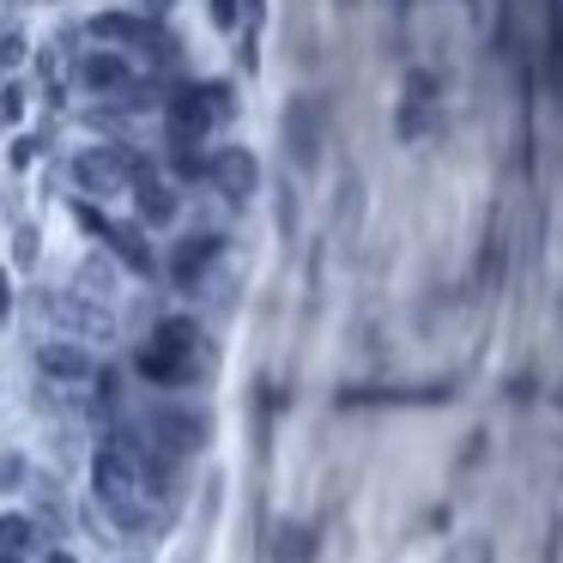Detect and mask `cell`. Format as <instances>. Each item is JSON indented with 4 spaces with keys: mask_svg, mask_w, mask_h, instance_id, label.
I'll list each match as a JSON object with an SVG mask.
<instances>
[{
    "mask_svg": "<svg viewBox=\"0 0 563 563\" xmlns=\"http://www.w3.org/2000/svg\"><path fill=\"white\" fill-rule=\"evenodd\" d=\"M170 7H176V0H140V13H152V19H158V13H170Z\"/></svg>",
    "mask_w": 563,
    "mask_h": 563,
    "instance_id": "cell-19",
    "label": "cell"
},
{
    "mask_svg": "<svg viewBox=\"0 0 563 563\" xmlns=\"http://www.w3.org/2000/svg\"><path fill=\"white\" fill-rule=\"evenodd\" d=\"M0 490H7V497H19V490H31V461L25 454H0Z\"/></svg>",
    "mask_w": 563,
    "mask_h": 563,
    "instance_id": "cell-16",
    "label": "cell"
},
{
    "mask_svg": "<svg viewBox=\"0 0 563 563\" xmlns=\"http://www.w3.org/2000/svg\"><path fill=\"white\" fill-rule=\"evenodd\" d=\"M140 454L128 449V442H98V454H91V490H98V503H103V515L110 521H122L128 533H140L146 527V509H140Z\"/></svg>",
    "mask_w": 563,
    "mask_h": 563,
    "instance_id": "cell-1",
    "label": "cell"
},
{
    "mask_svg": "<svg viewBox=\"0 0 563 563\" xmlns=\"http://www.w3.org/2000/svg\"><path fill=\"white\" fill-rule=\"evenodd\" d=\"M219 255H224V236L219 231H188L183 243H170V255H164V279H170L176 291H195Z\"/></svg>",
    "mask_w": 563,
    "mask_h": 563,
    "instance_id": "cell-7",
    "label": "cell"
},
{
    "mask_svg": "<svg viewBox=\"0 0 563 563\" xmlns=\"http://www.w3.org/2000/svg\"><path fill=\"white\" fill-rule=\"evenodd\" d=\"M91 37L110 43V49H152L158 62H176V43L152 25V13H98L91 19Z\"/></svg>",
    "mask_w": 563,
    "mask_h": 563,
    "instance_id": "cell-5",
    "label": "cell"
},
{
    "mask_svg": "<svg viewBox=\"0 0 563 563\" xmlns=\"http://www.w3.org/2000/svg\"><path fill=\"white\" fill-rule=\"evenodd\" d=\"M195 352H200V328L188 316H170L152 328V345L140 352V369H146L152 382H170V388H183L188 376H195Z\"/></svg>",
    "mask_w": 563,
    "mask_h": 563,
    "instance_id": "cell-2",
    "label": "cell"
},
{
    "mask_svg": "<svg viewBox=\"0 0 563 563\" xmlns=\"http://www.w3.org/2000/svg\"><path fill=\"white\" fill-rule=\"evenodd\" d=\"M285 146H291L297 164H316V152H321V115H316V103H309V98H297L291 110H285Z\"/></svg>",
    "mask_w": 563,
    "mask_h": 563,
    "instance_id": "cell-13",
    "label": "cell"
},
{
    "mask_svg": "<svg viewBox=\"0 0 563 563\" xmlns=\"http://www.w3.org/2000/svg\"><path fill=\"white\" fill-rule=\"evenodd\" d=\"M67 176L86 200H115V195H134V176H128L122 146H86L67 158Z\"/></svg>",
    "mask_w": 563,
    "mask_h": 563,
    "instance_id": "cell-3",
    "label": "cell"
},
{
    "mask_svg": "<svg viewBox=\"0 0 563 563\" xmlns=\"http://www.w3.org/2000/svg\"><path fill=\"white\" fill-rule=\"evenodd\" d=\"M37 369L55 382V388H79V382H98L103 364L74 340V333H67V340L55 333V340H37Z\"/></svg>",
    "mask_w": 563,
    "mask_h": 563,
    "instance_id": "cell-8",
    "label": "cell"
},
{
    "mask_svg": "<svg viewBox=\"0 0 563 563\" xmlns=\"http://www.w3.org/2000/svg\"><path fill=\"white\" fill-rule=\"evenodd\" d=\"M103 249H110V255L122 261L128 273H140V279L164 273V261L146 249V224H103Z\"/></svg>",
    "mask_w": 563,
    "mask_h": 563,
    "instance_id": "cell-12",
    "label": "cell"
},
{
    "mask_svg": "<svg viewBox=\"0 0 563 563\" xmlns=\"http://www.w3.org/2000/svg\"><path fill=\"white\" fill-rule=\"evenodd\" d=\"M176 212H183V195H176L170 176L146 170L134 183V219L146 224V231H164V224H176Z\"/></svg>",
    "mask_w": 563,
    "mask_h": 563,
    "instance_id": "cell-11",
    "label": "cell"
},
{
    "mask_svg": "<svg viewBox=\"0 0 563 563\" xmlns=\"http://www.w3.org/2000/svg\"><path fill=\"white\" fill-rule=\"evenodd\" d=\"M0 545L19 551V558L37 551V521H31V515H0Z\"/></svg>",
    "mask_w": 563,
    "mask_h": 563,
    "instance_id": "cell-14",
    "label": "cell"
},
{
    "mask_svg": "<svg viewBox=\"0 0 563 563\" xmlns=\"http://www.w3.org/2000/svg\"><path fill=\"white\" fill-rule=\"evenodd\" d=\"M37 261V231H19V267H31Z\"/></svg>",
    "mask_w": 563,
    "mask_h": 563,
    "instance_id": "cell-18",
    "label": "cell"
},
{
    "mask_svg": "<svg viewBox=\"0 0 563 563\" xmlns=\"http://www.w3.org/2000/svg\"><path fill=\"white\" fill-rule=\"evenodd\" d=\"M212 25H219V31L236 25V0H212Z\"/></svg>",
    "mask_w": 563,
    "mask_h": 563,
    "instance_id": "cell-17",
    "label": "cell"
},
{
    "mask_svg": "<svg viewBox=\"0 0 563 563\" xmlns=\"http://www.w3.org/2000/svg\"><path fill=\"white\" fill-rule=\"evenodd\" d=\"M146 430H152V449L176 454V461L200 454V449H207V437H212V424H207L200 406H158V412L146 418Z\"/></svg>",
    "mask_w": 563,
    "mask_h": 563,
    "instance_id": "cell-4",
    "label": "cell"
},
{
    "mask_svg": "<svg viewBox=\"0 0 563 563\" xmlns=\"http://www.w3.org/2000/svg\"><path fill=\"white\" fill-rule=\"evenodd\" d=\"M207 183H212V195H224L231 207H249L255 188H261L255 152H249V146H219V152H212V164H207Z\"/></svg>",
    "mask_w": 563,
    "mask_h": 563,
    "instance_id": "cell-6",
    "label": "cell"
},
{
    "mask_svg": "<svg viewBox=\"0 0 563 563\" xmlns=\"http://www.w3.org/2000/svg\"><path fill=\"white\" fill-rule=\"evenodd\" d=\"M79 291H91V297L115 291V255L110 249H103V261H86V267H79Z\"/></svg>",
    "mask_w": 563,
    "mask_h": 563,
    "instance_id": "cell-15",
    "label": "cell"
},
{
    "mask_svg": "<svg viewBox=\"0 0 563 563\" xmlns=\"http://www.w3.org/2000/svg\"><path fill=\"white\" fill-rule=\"evenodd\" d=\"M79 86L91 91V98H122V91H134V62H128L122 49H86L79 55Z\"/></svg>",
    "mask_w": 563,
    "mask_h": 563,
    "instance_id": "cell-10",
    "label": "cell"
},
{
    "mask_svg": "<svg viewBox=\"0 0 563 563\" xmlns=\"http://www.w3.org/2000/svg\"><path fill=\"white\" fill-rule=\"evenodd\" d=\"M91 291H37V309L55 321V328H67L74 340H103L110 333V316H103L98 303H86Z\"/></svg>",
    "mask_w": 563,
    "mask_h": 563,
    "instance_id": "cell-9",
    "label": "cell"
}]
</instances>
